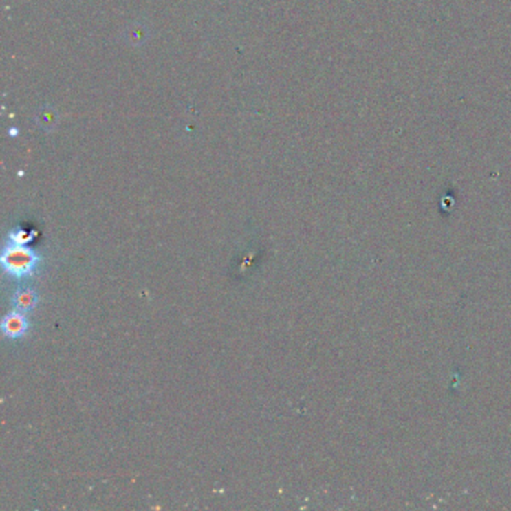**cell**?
I'll use <instances>...</instances> for the list:
<instances>
[{
  "label": "cell",
  "mask_w": 511,
  "mask_h": 511,
  "mask_svg": "<svg viewBox=\"0 0 511 511\" xmlns=\"http://www.w3.org/2000/svg\"><path fill=\"white\" fill-rule=\"evenodd\" d=\"M41 263V255L28 245H17L10 241L2 254L5 272L14 279H26L36 272Z\"/></svg>",
  "instance_id": "6da1fadb"
},
{
  "label": "cell",
  "mask_w": 511,
  "mask_h": 511,
  "mask_svg": "<svg viewBox=\"0 0 511 511\" xmlns=\"http://www.w3.org/2000/svg\"><path fill=\"white\" fill-rule=\"evenodd\" d=\"M2 330L5 336L10 339H19L24 336L29 330V321L26 315L20 311L10 312L3 318Z\"/></svg>",
  "instance_id": "7a4b0ae2"
},
{
  "label": "cell",
  "mask_w": 511,
  "mask_h": 511,
  "mask_svg": "<svg viewBox=\"0 0 511 511\" xmlns=\"http://www.w3.org/2000/svg\"><path fill=\"white\" fill-rule=\"evenodd\" d=\"M12 303L15 306V311L28 314V312L33 311V309L36 307L38 296H36L35 291L24 288V290H20V291L15 292L14 297H12Z\"/></svg>",
  "instance_id": "3957f363"
},
{
  "label": "cell",
  "mask_w": 511,
  "mask_h": 511,
  "mask_svg": "<svg viewBox=\"0 0 511 511\" xmlns=\"http://www.w3.org/2000/svg\"><path fill=\"white\" fill-rule=\"evenodd\" d=\"M33 237H35V232H29L26 230L19 228L10 234V241L17 243V245H28L29 241L33 240Z\"/></svg>",
  "instance_id": "277c9868"
}]
</instances>
